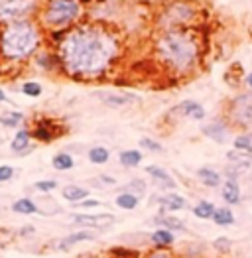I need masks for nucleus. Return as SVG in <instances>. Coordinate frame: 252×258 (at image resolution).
I'll list each match as a JSON object with an SVG mask.
<instances>
[{
  "label": "nucleus",
  "instance_id": "obj_1",
  "mask_svg": "<svg viewBox=\"0 0 252 258\" xmlns=\"http://www.w3.org/2000/svg\"><path fill=\"white\" fill-rule=\"evenodd\" d=\"M122 51L120 36L103 22H81L65 30L57 43L61 71L77 81H97L110 73Z\"/></svg>",
  "mask_w": 252,
  "mask_h": 258
},
{
  "label": "nucleus",
  "instance_id": "obj_2",
  "mask_svg": "<svg viewBox=\"0 0 252 258\" xmlns=\"http://www.w3.org/2000/svg\"><path fill=\"white\" fill-rule=\"evenodd\" d=\"M154 53L169 73L185 77L201 63L203 45L195 28H175L158 32L154 38Z\"/></svg>",
  "mask_w": 252,
  "mask_h": 258
},
{
  "label": "nucleus",
  "instance_id": "obj_3",
  "mask_svg": "<svg viewBox=\"0 0 252 258\" xmlns=\"http://www.w3.org/2000/svg\"><path fill=\"white\" fill-rule=\"evenodd\" d=\"M42 45V26L34 20L4 24L0 30V53L8 61H24Z\"/></svg>",
  "mask_w": 252,
  "mask_h": 258
},
{
  "label": "nucleus",
  "instance_id": "obj_4",
  "mask_svg": "<svg viewBox=\"0 0 252 258\" xmlns=\"http://www.w3.org/2000/svg\"><path fill=\"white\" fill-rule=\"evenodd\" d=\"M203 18V6L197 0H164L158 14V32L175 28H197Z\"/></svg>",
  "mask_w": 252,
  "mask_h": 258
},
{
  "label": "nucleus",
  "instance_id": "obj_5",
  "mask_svg": "<svg viewBox=\"0 0 252 258\" xmlns=\"http://www.w3.org/2000/svg\"><path fill=\"white\" fill-rule=\"evenodd\" d=\"M83 16L81 0H47L40 10V24L49 32H61L77 26Z\"/></svg>",
  "mask_w": 252,
  "mask_h": 258
},
{
  "label": "nucleus",
  "instance_id": "obj_6",
  "mask_svg": "<svg viewBox=\"0 0 252 258\" xmlns=\"http://www.w3.org/2000/svg\"><path fill=\"white\" fill-rule=\"evenodd\" d=\"M38 12V0H4L0 4V22L30 20L32 14Z\"/></svg>",
  "mask_w": 252,
  "mask_h": 258
},
{
  "label": "nucleus",
  "instance_id": "obj_7",
  "mask_svg": "<svg viewBox=\"0 0 252 258\" xmlns=\"http://www.w3.org/2000/svg\"><path fill=\"white\" fill-rule=\"evenodd\" d=\"M229 120L240 128L252 130V93L236 95L229 105Z\"/></svg>",
  "mask_w": 252,
  "mask_h": 258
},
{
  "label": "nucleus",
  "instance_id": "obj_8",
  "mask_svg": "<svg viewBox=\"0 0 252 258\" xmlns=\"http://www.w3.org/2000/svg\"><path fill=\"white\" fill-rule=\"evenodd\" d=\"M97 99L110 108H126L136 107L142 103V97L136 93H124V91H99Z\"/></svg>",
  "mask_w": 252,
  "mask_h": 258
},
{
  "label": "nucleus",
  "instance_id": "obj_9",
  "mask_svg": "<svg viewBox=\"0 0 252 258\" xmlns=\"http://www.w3.org/2000/svg\"><path fill=\"white\" fill-rule=\"evenodd\" d=\"M30 132H32V138L38 140V142H51V140H55L61 134V130L57 128V124L53 120H49V118L38 120L36 126L30 130Z\"/></svg>",
  "mask_w": 252,
  "mask_h": 258
},
{
  "label": "nucleus",
  "instance_id": "obj_10",
  "mask_svg": "<svg viewBox=\"0 0 252 258\" xmlns=\"http://www.w3.org/2000/svg\"><path fill=\"white\" fill-rule=\"evenodd\" d=\"M201 132H203L207 138H211L213 142L223 144V142H227V140H229L231 128H229V124H227L225 120L215 118V120H211V122H207V124H203V126H201Z\"/></svg>",
  "mask_w": 252,
  "mask_h": 258
},
{
  "label": "nucleus",
  "instance_id": "obj_11",
  "mask_svg": "<svg viewBox=\"0 0 252 258\" xmlns=\"http://www.w3.org/2000/svg\"><path fill=\"white\" fill-rule=\"evenodd\" d=\"M171 116H185V118H193V120H203L205 118V108L201 107L197 101H183L177 107L169 110Z\"/></svg>",
  "mask_w": 252,
  "mask_h": 258
},
{
  "label": "nucleus",
  "instance_id": "obj_12",
  "mask_svg": "<svg viewBox=\"0 0 252 258\" xmlns=\"http://www.w3.org/2000/svg\"><path fill=\"white\" fill-rule=\"evenodd\" d=\"M114 223L112 215H73V225L89 227V229H106Z\"/></svg>",
  "mask_w": 252,
  "mask_h": 258
},
{
  "label": "nucleus",
  "instance_id": "obj_13",
  "mask_svg": "<svg viewBox=\"0 0 252 258\" xmlns=\"http://www.w3.org/2000/svg\"><path fill=\"white\" fill-rule=\"evenodd\" d=\"M146 173L156 181V185L160 187V189H166V191H173L175 189V179L169 175L164 168H158V166H148L146 168Z\"/></svg>",
  "mask_w": 252,
  "mask_h": 258
},
{
  "label": "nucleus",
  "instance_id": "obj_14",
  "mask_svg": "<svg viewBox=\"0 0 252 258\" xmlns=\"http://www.w3.org/2000/svg\"><path fill=\"white\" fill-rule=\"evenodd\" d=\"M97 235L93 231H77V233H71V235H65L63 238H59L55 242V248L57 250H69L71 246L79 244V242H85V240H95Z\"/></svg>",
  "mask_w": 252,
  "mask_h": 258
},
{
  "label": "nucleus",
  "instance_id": "obj_15",
  "mask_svg": "<svg viewBox=\"0 0 252 258\" xmlns=\"http://www.w3.org/2000/svg\"><path fill=\"white\" fill-rule=\"evenodd\" d=\"M30 142H32V132L28 128H20L10 142V150L14 154H26L30 150Z\"/></svg>",
  "mask_w": 252,
  "mask_h": 258
},
{
  "label": "nucleus",
  "instance_id": "obj_16",
  "mask_svg": "<svg viewBox=\"0 0 252 258\" xmlns=\"http://www.w3.org/2000/svg\"><path fill=\"white\" fill-rule=\"evenodd\" d=\"M160 203H162V207L166 209V211H181V209H185L187 207V201H185V197H181L179 194H175V191H169V194L162 195L160 197Z\"/></svg>",
  "mask_w": 252,
  "mask_h": 258
},
{
  "label": "nucleus",
  "instance_id": "obj_17",
  "mask_svg": "<svg viewBox=\"0 0 252 258\" xmlns=\"http://www.w3.org/2000/svg\"><path fill=\"white\" fill-rule=\"evenodd\" d=\"M221 195H223L227 205H238L240 203V185H238V181L225 179V183L221 187Z\"/></svg>",
  "mask_w": 252,
  "mask_h": 258
},
{
  "label": "nucleus",
  "instance_id": "obj_18",
  "mask_svg": "<svg viewBox=\"0 0 252 258\" xmlns=\"http://www.w3.org/2000/svg\"><path fill=\"white\" fill-rule=\"evenodd\" d=\"M61 195L65 201H69L71 205H75V203H79V201H83V199L89 197V189L81 187V185H75V183H69V185H65L61 189Z\"/></svg>",
  "mask_w": 252,
  "mask_h": 258
},
{
  "label": "nucleus",
  "instance_id": "obj_19",
  "mask_svg": "<svg viewBox=\"0 0 252 258\" xmlns=\"http://www.w3.org/2000/svg\"><path fill=\"white\" fill-rule=\"evenodd\" d=\"M195 175H197V179H199L205 187H219V185H221V173L215 172L213 168H199V170L195 172Z\"/></svg>",
  "mask_w": 252,
  "mask_h": 258
},
{
  "label": "nucleus",
  "instance_id": "obj_20",
  "mask_svg": "<svg viewBox=\"0 0 252 258\" xmlns=\"http://www.w3.org/2000/svg\"><path fill=\"white\" fill-rule=\"evenodd\" d=\"M12 211L18 215H36L40 211V207L30 199V197H22L12 203Z\"/></svg>",
  "mask_w": 252,
  "mask_h": 258
},
{
  "label": "nucleus",
  "instance_id": "obj_21",
  "mask_svg": "<svg viewBox=\"0 0 252 258\" xmlns=\"http://www.w3.org/2000/svg\"><path fill=\"white\" fill-rule=\"evenodd\" d=\"M154 223L156 225H160L162 229H168V231H185V223L181 221V219H177V217L173 215H160L154 219Z\"/></svg>",
  "mask_w": 252,
  "mask_h": 258
},
{
  "label": "nucleus",
  "instance_id": "obj_22",
  "mask_svg": "<svg viewBox=\"0 0 252 258\" xmlns=\"http://www.w3.org/2000/svg\"><path fill=\"white\" fill-rule=\"evenodd\" d=\"M51 166H53V170H57V172H69V170H73L75 160H73L71 154L59 152V154H55V156L51 158Z\"/></svg>",
  "mask_w": 252,
  "mask_h": 258
},
{
  "label": "nucleus",
  "instance_id": "obj_23",
  "mask_svg": "<svg viewBox=\"0 0 252 258\" xmlns=\"http://www.w3.org/2000/svg\"><path fill=\"white\" fill-rule=\"evenodd\" d=\"M142 152L140 150H122L118 154V162H120V166H124V168H136V166H140L142 164Z\"/></svg>",
  "mask_w": 252,
  "mask_h": 258
},
{
  "label": "nucleus",
  "instance_id": "obj_24",
  "mask_svg": "<svg viewBox=\"0 0 252 258\" xmlns=\"http://www.w3.org/2000/svg\"><path fill=\"white\" fill-rule=\"evenodd\" d=\"M150 240H152L158 248H166L169 244H173L175 237H173V233L168 231V229H158V231H154V233L150 235Z\"/></svg>",
  "mask_w": 252,
  "mask_h": 258
},
{
  "label": "nucleus",
  "instance_id": "obj_25",
  "mask_svg": "<svg viewBox=\"0 0 252 258\" xmlns=\"http://www.w3.org/2000/svg\"><path fill=\"white\" fill-rule=\"evenodd\" d=\"M87 158H89L91 164L103 166V164H106V162L110 160V152H108V148H105V146H93L91 150L87 152Z\"/></svg>",
  "mask_w": 252,
  "mask_h": 258
},
{
  "label": "nucleus",
  "instance_id": "obj_26",
  "mask_svg": "<svg viewBox=\"0 0 252 258\" xmlns=\"http://www.w3.org/2000/svg\"><path fill=\"white\" fill-rule=\"evenodd\" d=\"M114 203H116V207H120V209L132 211V209H136V207H138L140 197H136L134 194H128V191H122V194L114 199Z\"/></svg>",
  "mask_w": 252,
  "mask_h": 258
},
{
  "label": "nucleus",
  "instance_id": "obj_27",
  "mask_svg": "<svg viewBox=\"0 0 252 258\" xmlns=\"http://www.w3.org/2000/svg\"><path fill=\"white\" fill-rule=\"evenodd\" d=\"M227 160L231 162L232 166H238V168H242V170L250 168V164H252V156L244 154V152H236V150L227 152Z\"/></svg>",
  "mask_w": 252,
  "mask_h": 258
},
{
  "label": "nucleus",
  "instance_id": "obj_28",
  "mask_svg": "<svg viewBox=\"0 0 252 258\" xmlns=\"http://www.w3.org/2000/svg\"><path fill=\"white\" fill-rule=\"evenodd\" d=\"M213 223L219 227H231L234 223V215H232L231 207H219L213 215Z\"/></svg>",
  "mask_w": 252,
  "mask_h": 258
},
{
  "label": "nucleus",
  "instance_id": "obj_29",
  "mask_svg": "<svg viewBox=\"0 0 252 258\" xmlns=\"http://www.w3.org/2000/svg\"><path fill=\"white\" fill-rule=\"evenodd\" d=\"M22 120H24V114L18 112V110H6V112L0 114V124H2V126H8V128L20 126Z\"/></svg>",
  "mask_w": 252,
  "mask_h": 258
},
{
  "label": "nucleus",
  "instance_id": "obj_30",
  "mask_svg": "<svg viewBox=\"0 0 252 258\" xmlns=\"http://www.w3.org/2000/svg\"><path fill=\"white\" fill-rule=\"evenodd\" d=\"M215 211H217V207L211 203V201H199L195 207H193V215L197 217V219H213L215 215Z\"/></svg>",
  "mask_w": 252,
  "mask_h": 258
},
{
  "label": "nucleus",
  "instance_id": "obj_31",
  "mask_svg": "<svg viewBox=\"0 0 252 258\" xmlns=\"http://www.w3.org/2000/svg\"><path fill=\"white\" fill-rule=\"evenodd\" d=\"M232 144H234V150L244 152V154L252 156V132H246V134H238V136L232 140Z\"/></svg>",
  "mask_w": 252,
  "mask_h": 258
},
{
  "label": "nucleus",
  "instance_id": "obj_32",
  "mask_svg": "<svg viewBox=\"0 0 252 258\" xmlns=\"http://www.w3.org/2000/svg\"><path fill=\"white\" fill-rule=\"evenodd\" d=\"M126 191H128V194H134L136 197H140V195L146 194V181H144V179H140V177H134V179H130V181H128Z\"/></svg>",
  "mask_w": 252,
  "mask_h": 258
},
{
  "label": "nucleus",
  "instance_id": "obj_33",
  "mask_svg": "<svg viewBox=\"0 0 252 258\" xmlns=\"http://www.w3.org/2000/svg\"><path fill=\"white\" fill-rule=\"evenodd\" d=\"M22 93L26 95V97H32V99H36V97H40L43 93L42 85L38 83V81H26L24 85H22Z\"/></svg>",
  "mask_w": 252,
  "mask_h": 258
},
{
  "label": "nucleus",
  "instance_id": "obj_34",
  "mask_svg": "<svg viewBox=\"0 0 252 258\" xmlns=\"http://www.w3.org/2000/svg\"><path fill=\"white\" fill-rule=\"evenodd\" d=\"M34 187L40 191V194H51L57 189V181L55 179H42V181H36Z\"/></svg>",
  "mask_w": 252,
  "mask_h": 258
},
{
  "label": "nucleus",
  "instance_id": "obj_35",
  "mask_svg": "<svg viewBox=\"0 0 252 258\" xmlns=\"http://www.w3.org/2000/svg\"><path fill=\"white\" fill-rule=\"evenodd\" d=\"M140 146L148 152H162L164 150V146L158 142V140H154V138H150V136H144V138H140Z\"/></svg>",
  "mask_w": 252,
  "mask_h": 258
},
{
  "label": "nucleus",
  "instance_id": "obj_36",
  "mask_svg": "<svg viewBox=\"0 0 252 258\" xmlns=\"http://www.w3.org/2000/svg\"><path fill=\"white\" fill-rule=\"evenodd\" d=\"M12 177H14V168L8 166V164H2V166H0V183L10 181Z\"/></svg>",
  "mask_w": 252,
  "mask_h": 258
},
{
  "label": "nucleus",
  "instance_id": "obj_37",
  "mask_svg": "<svg viewBox=\"0 0 252 258\" xmlns=\"http://www.w3.org/2000/svg\"><path fill=\"white\" fill-rule=\"evenodd\" d=\"M101 205V201L99 199H83V201H79V203H75L73 207H79V209H95V207H99Z\"/></svg>",
  "mask_w": 252,
  "mask_h": 258
},
{
  "label": "nucleus",
  "instance_id": "obj_38",
  "mask_svg": "<svg viewBox=\"0 0 252 258\" xmlns=\"http://www.w3.org/2000/svg\"><path fill=\"white\" fill-rule=\"evenodd\" d=\"M215 248H225V250H229V248H231V240H229V238H217V240H215Z\"/></svg>",
  "mask_w": 252,
  "mask_h": 258
},
{
  "label": "nucleus",
  "instance_id": "obj_39",
  "mask_svg": "<svg viewBox=\"0 0 252 258\" xmlns=\"http://www.w3.org/2000/svg\"><path fill=\"white\" fill-rule=\"evenodd\" d=\"M148 258H171V254L160 248V250H154V252H150V254H148Z\"/></svg>",
  "mask_w": 252,
  "mask_h": 258
},
{
  "label": "nucleus",
  "instance_id": "obj_40",
  "mask_svg": "<svg viewBox=\"0 0 252 258\" xmlns=\"http://www.w3.org/2000/svg\"><path fill=\"white\" fill-rule=\"evenodd\" d=\"M99 179H101V181H105L106 185H114V183H116V179H114V177H110V175H101Z\"/></svg>",
  "mask_w": 252,
  "mask_h": 258
},
{
  "label": "nucleus",
  "instance_id": "obj_41",
  "mask_svg": "<svg viewBox=\"0 0 252 258\" xmlns=\"http://www.w3.org/2000/svg\"><path fill=\"white\" fill-rule=\"evenodd\" d=\"M244 83H246V87H248V89H250V91H252V71H250V73H248V75H246V79H244Z\"/></svg>",
  "mask_w": 252,
  "mask_h": 258
},
{
  "label": "nucleus",
  "instance_id": "obj_42",
  "mask_svg": "<svg viewBox=\"0 0 252 258\" xmlns=\"http://www.w3.org/2000/svg\"><path fill=\"white\" fill-rule=\"evenodd\" d=\"M4 101H6V93L0 89V103H4Z\"/></svg>",
  "mask_w": 252,
  "mask_h": 258
}]
</instances>
